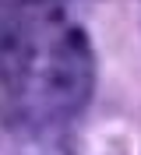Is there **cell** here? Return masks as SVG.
<instances>
[{"label":"cell","mask_w":141,"mask_h":155,"mask_svg":"<svg viewBox=\"0 0 141 155\" xmlns=\"http://www.w3.org/2000/svg\"><path fill=\"white\" fill-rule=\"evenodd\" d=\"M92 95V46L67 0H0V106L14 124L53 127Z\"/></svg>","instance_id":"cell-1"}]
</instances>
